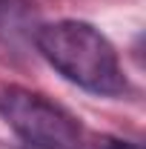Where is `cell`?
<instances>
[{
    "label": "cell",
    "instance_id": "obj_1",
    "mask_svg": "<svg viewBox=\"0 0 146 149\" xmlns=\"http://www.w3.org/2000/svg\"><path fill=\"white\" fill-rule=\"evenodd\" d=\"M37 52L49 60L66 80L86 92L117 97L129 89L120 69L117 52L92 23L83 20H55L35 29Z\"/></svg>",
    "mask_w": 146,
    "mask_h": 149
},
{
    "label": "cell",
    "instance_id": "obj_2",
    "mask_svg": "<svg viewBox=\"0 0 146 149\" xmlns=\"http://www.w3.org/2000/svg\"><path fill=\"white\" fill-rule=\"evenodd\" d=\"M0 118L35 149H80L83 129L69 109L26 86L0 89Z\"/></svg>",
    "mask_w": 146,
    "mask_h": 149
},
{
    "label": "cell",
    "instance_id": "obj_3",
    "mask_svg": "<svg viewBox=\"0 0 146 149\" xmlns=\"http://www.w3.org/2000/svg\"><path fill=\"white\" fill-rule=\"evenodd\" d=\"M32 3L29 0H0V35L6 40H17L32 29Z\"/></svg>",
    "mask_w": 146,
    "mask_h": 149
},
{
    "label": "cell",
    "instance_id": "obj_4",
    "mask_svg": "<svg viewBox=\"0 0 146 149\" xmlns=\"http://www.w3.org/2000/svg\"><path fill=\"white\" fill-rule=\"evenodd\" d=\"M92 149H143V146L135 141H123V138H100L92 143Z\"/></svg>",
    "mask_w": 146,
    "mask_h": 149
}]
</instances>
